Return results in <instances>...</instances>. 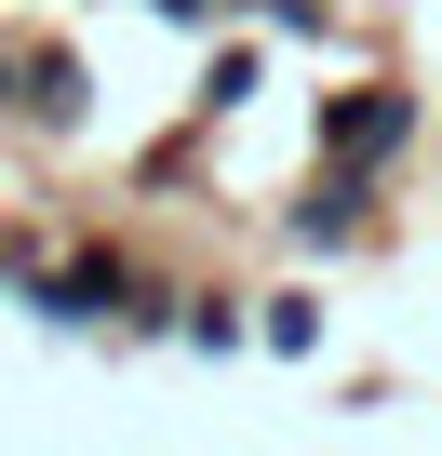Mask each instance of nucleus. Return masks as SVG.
<instances>
[{"label": "nucleus", "mask_w": 442, "mask_h": 456, "mask_svg": "<svg viewBox=\"0 0 442 456\" xmlns=\"http://www.w3.org/2000/svg\"><path fill=\"white\" fill-rule=\"evenodd\" d=\"M402 134H415V94H402V81H362V94H335V108H322V148H335V175H375Z\"/></svg>", "instance_id": "obj_1"}, {"label": "nucleus", "mask_w": 442, "mask_h": 456, "mask_svg": "<svg viewBox=\"0 0 442 456\" xmlns=\"http://www.w3.org/2000/svg\"><path fill=\"white\" fill-rule=\"evenodd\" d=\"M14 68H28V108H41V121H68V108H81V54H54V41H41V54H14Z\"/></svg>", "instance_id": "obj_4"}, {"label": "nucleus", "mask_w": 442, "mask_h": 456, "mask_svg": "<svg viewBox=\"0 0 442 456\" xmlns=\"http://www.w3.org/2000/svg\"><path fill=\"white\" fill-rule=\"evenodd\" d=\"M14 81H28V68H14V54H0V94H14Z\"/></svg>", "instance_id": "obj_6"}, {"label": "nucleus", "mask_w": 442, "mask_h": 456, "mask_svg": "<svg viewBox=\"0 0 442 456\" xmlns=\"http://www.w3.org/2000/svg\"><path fill=\"white\" fill-rule=\"evenodd\" d=\"M161 14H174V28H214V14H229V0H161Z\"/></svg>", "instance_id": "obj_5"}, {"label": "nucleus", "mask_w": 442, "mask_h": 456, "mask_svg": "<svg viewBox=\"0 0 442 456\" xmlns=\"http://www.w3.org/2000/svg\"><path fill=\"white\" fill-rule=\"evenodd\" d=\"M295 242H309V256H335V242H362V175H322V188L295 201Z\"/></svg>", "instance_id": "obj_3"}, {"label": "nucleus", "mask_w": 442, "mask_h": 456, "mask_svg": "<svg viewBox=\"0 0 442 456\" xmlns=\"http://www.w3.org/2000/svg\"><path fill=\"white\" fill-rule=\"evenodd\" d=\"M41 296H54V322H108V309L134 322V309H148V282H134L121 256H68V269H54Z\"/></svg>", "instance_id": "obj_2"}]
</instances>
